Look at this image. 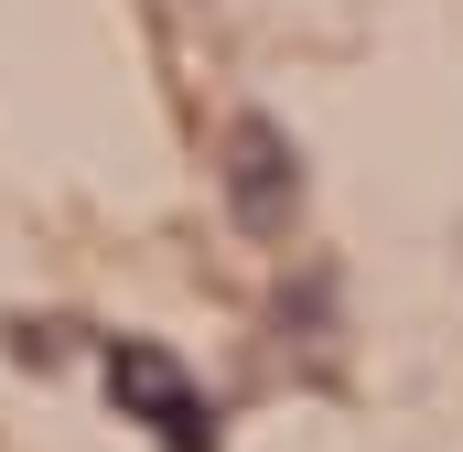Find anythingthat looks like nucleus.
<instances>
[{
    "label": "nucleus",
    "mask_w": 463,
    "mask_h": 452,
    "mask_svg": "<svg viewBox=\"0 0 463 452\" xmlns=\"http://www.w3.org/2000/svg\"><path fill=\"white\" fill-rule=\"evenodd\" d=\"M109 399H118V420H140L162 452H216V399L184 377V355L173 344H151V334H109Z\"/></svg>",
    "instance_id": "obj_1"
},
{
    "label": "nucleus",
    "mask_w": 463,
    "mask_h": 452,
    "mask_svg": "<svg viewBox=\"0 0 463 452\" xmlns=\"http://www.w3.org/2000/svg\"><path fill=\"white\" fill-rule=\"evenodd\" d=\"M216 194H227V216L248 237H291L302 216V151H291V129L280 118H227V140H216Z\"/></svg>",
    "instance_id": "obj_2"
}]
</instances>
